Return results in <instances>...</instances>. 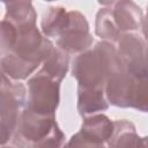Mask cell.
Here are the masks:
<instances>
[{
  "label": "cell",
  "instance_id": "6da1fadb",
  "mask_svg": "<svg viewBox=\"0 0 148 148\" xmlns=\"http://www.w3.org/2000/svg\"><path fill=\"white\" fill-rule=\"evenodd\" d=\"M15 27L16 35L10 49L1 53V74L14 81H22L43 64L54 45L38 30L36 24Z\"/></svg>",
  "mask_w": 148,
  "mask_h": 148
},
{
  "label": "cell",
  "instance_id": "7a4b0ae2",
  "mask_svg": "<svg viewBox=\"0 0 148 148\" xmlns=\"http://www.w3.org/2000/svg\"><path fill=\"white\" fill-rule=\"evenodd\" d=\"M124 66L117 46L112 42L102 40L82 53L72 62V76L81 87L105 88L108 79Z\"/></svg>",
  "mask_w": 148,
  "mask_h": 148
},
{
  "label": "cell",
  "instance_id": "3957f363",
  "mask_svg": "<svg viewBox=\"0 0 148 148\" xmlns=\"http://www.w3.org/2000/svg\"><path fill=\"white\" fill-rule=\"evenodd\" d=\"M65 139L66 136L60 130L56 116L38 114L25 108L8 145L31 148L61 147Z\"/></svg>",
  "mask_w": 148,
  "mask_h": 148
},
{
  "label": "cell",
  "instance_id": "277c9868",
  "mask_svg": "<svg viewBox=\"0 0 148 148\" xmlns=\"http://www.w3.org/2000/svg\"><path fill=\"white\" fill-rule=\"evenodd\" d=\"M27 89L23 83L1 74L0 143L2 147L10 142L21 114L27 106Z\"/></svg>",
  "mask_w": 148,
  "mask_h": 148
},
{
  "label": "cell",
  "instance_id": "5b68a950",
  "mask_svg": "<svg viewBox=\"0 0 148 148\" xmlns=\"http://www.w3.org/2000/svg\"><path fill=\"white\" fill-rule=\"evenodd\" d=\"M60 83L40 68L28 80L25 108L38 114L56 116L60 102Z\"/></svg>",
  "mask_w": 148,
  "mask_h": 148
},
{
  "label": "cell",
  "instance_id": "8992f818",
  "mask_svg": "<svg viewBox=\"0 0 148 148\" xmlns=\"http://www.w3.org/2000/svg\"><path fill=\"white\" fill-rule=\"evenodd\" d=\"M94 37L86 16L77 10H69V20L64 32L57 38V46L68 54H79L91 47Z\"/></svg>",
  "mask_w": 148,
  "mask_h": 148
},
{
  "label": "cell",
  "instance_id": "52a82bcc",
  "mask_svg": "<svg viewBox=\"0 0 148 148\" xmlns=\"http://www.w3.org/2000/svg\"><path fill=\"white\" fill-rule=\"evenodd\" d=\"M113 121L103 113L83 117L81 130L75 133L67 146L104 147L113 133Z\"/></svg>",
  "mask_w": 148,
  "mask_h": 148
},
{
  "label": "cell",
  "instance_id": "ba28073f",
  "mask_svg": "<svg viewBox=\"0 0 148 148\" xmlns=\"http://www.w3.org/2000/svg\"><path fill=\"white\" fill-rule=\"evenodd\" d=\"M116 43L118 54L128 71L134 72L146 66L147 44L138 32H123Z\"/></svg>",
  "mask_w": 148,
  "mask_h": 148
},
{
  "label": "cell",
  "instance_id": "9c48e42d",
  "mask_svg": "<svg viewBox=\"0 0 148 148\" xmlns=\"http://www.w3.org/2000/svg\"><path fill=\"white\" fill-rule=\"evenodd\" d=\"M113 16L120 32H136L143 21V12L133 0H119L113 5Z\"/></svg>",
  "mask_w": 148,
  "mask_h": 148
},
{
  "label": "cell",
  "instance_id": "30bf717a",
  "mask_svg": "<svg viewBox=\"0 0 148 148\" xmlns=\"http://www.w3.org/2000/svg\"><path fill=\"white\" fill-rule=\"evenodd\" d=\"M109 99L105 88L101 87H77V111L86 117L103 112L109 109Z\"/></svg>",
  "mask_w": 148,
  "mask_h": 148
},
{
  "label": "cell",
  "instance_id": "8fae6325",
  "mask_svg": "<svg viewBox=\"0 0 148 148\" xmlns=\"http://www.w3.org/2000/svg\"><path fill=\"white\" fill-rule=\"evenodd\" d=\"M131 73L132 82L130 87L128 108L148 112V68L145 66Z\"/></svg>",
  "mask_w": 148,
  "mask_h": 148
},
{
  "label": "cell",
  "instance_id": "7c38bea8",
  "mask_svg": "<svg viewBox=\"0 0 148 148\" xmlns=\"http://www.w3.org/2000/svg\"><path fill=\"white\" fill-rule=\"evenodd\" d=\"M6 6V15L3 18L10 21L15 25L36 24L37 13L31 0H1Z\"/></svg>",
  "mask_w": 148,
  "mask_h": 148
},
{
  "label": "cell",
  "instance_id": "4fadbf2b",
  "mask_svg": "<svg viewBox=\"0 0 148 148\" xmlns=\"http://www.w3.org/2000/svg\"><path fill=\"white\" fill-rule=\"evenodd\" d=\"M69 20V10L64 7H49L40 21L42 32L46 37H59L66 29Z\"/></svg>",
  "mask_w": 148,
  "mask_h": 148
},
{
  "label": "cell",
  "instance_id": "5bb4252c",
  "mask_svg": "<svg viewBox=\"0 0 148 148\" xmlns=\"http://www.w3.org/2000/svg\"><path fill=\"white\" fill-rule=\"evenodd\" d=\"M113 133L108 141L109 147H141L142 138L136 133L135 126L133 123L120 119L113 121Z\"/></svg>",
  "mask_w": 148,
  "mask_h": 148
},
{
  "label": "cell",
  "instance_id": "9a60e30c",
  "mask_svg": "<svg viewBox=\"0 0 148 148\" xmlns=\"http://www.w3.org/2000/svg\"><path fill=\"white\" fill-rule=\"evenodd\" d=\"M95 34L103 40L112 43H116L120 37L121 32L116 23L113 8L111 6H105L97 12L95 20Z\"/></svg>",
  "mask_w": 148,
  "mask_h": 148
},
{
  "label": "cell",
  "instance_id": "2e32d148",
  "mask_svg": "<svg viewBox=\"0 0 148 148\" xmlns=\"http://www.w3.org/2000/svg\"><path fill=\"white\" fill-rule=\"evenodd\" d=\"M42 65V69H44L49 75L61 82L68 72L69 54L60 47L54 46L43 60Z\"/></svg>",
  "mask_w": 148,
  "mask_h": 148
},
{
  "label": "cell",
  "instance_id": "e0dca14e",
  "mask_svg": "<svg viewBox=\"0 0 148 148\" xmlns=\"http://www.w3.org/2000/svg\"><path fill=\"white\" fill-rule=\"evenodd\" d=\"M141 29H142L143 37H145L146 42L148 43V5H147V10H146V14H145V16H143V21H142Z\"/></svg>",
  "mask_w": 148,
  "mask_h": 148
},
{
  "label": "cell",
  "instance_id": "ac0fdd59",
  "mask_svg": "<svg viewBox=\"0 0 148 148\" xmlns=\"http://www.w3.org/2000/svg\"><path fill=\"white\" fill-rule=\"evenodd\" d=\"M99 5H103V6H111V5H114L117 1L119 0H97Z\"/></svg>",
  "mask_w": 148,
  "mask_h": 148
},
{
  "label": "cell",
  "instance_id": "d6986e66",
  "mask_svg": "<svg viewBox=\"0 0 148 148\" xmlns=\"http://www.w3.org/2000/svg\"><path fill=\"white\" fill-rule=\"evenodd\" d=\"M145 61H146V66L148 68V44H147V47H146V58H145Z\"/></svg>",
  "mask_w": 148,
  "mask_h": 148
},
{
  "label": "cell",
  "instance_id": "ffe728a7",
  "mask_svg": "<svg viewBox=\"0 0 148 148\" xmlns=\"http://www.w3.org/2000/svg\"><path fill=\"white\" fill-rule=\"evenodd\" d=\"M142 146H148V136L142 138Z\"/></svg>",
  "mask_w": 148,
  "mask_h": 148
},
{
  "label": "cell",
  "instance_id": "44dd1931",
  "mask_svg": "<svg viewBox=\"0 0 148 148\" xmlns=\"http://www.w3.org/2000/svg\"><path fill=\"white\" fill-rule=\"evenodd\" d=\"M44 1H56V0H44Z\"/></svg>",
  "mask_w": 148,
  "mask_h": 148
}]
</instances>
